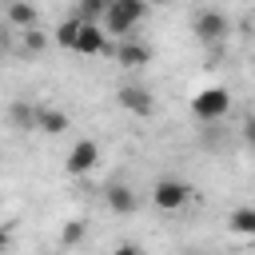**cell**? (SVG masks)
<instances>
[{
	"label": "cell",
	"instance_id": "obj_10",
	"mask_svg": "<svg viewBox=\"0 0 255 255\" xmlns=\"http://www.w3.org/2000/svg\"><path fill=\"white\" fill-rule=\"evenodd\" d=\"M104 199H108V207H112L116 215H131V211L139 207V199H135V191H131L128 183H112V187L104 191Z\"/></svg>",
	"mask_w": 255,
	"mask_h": 255
},
{
	"label": "cell",
	"instance_id": "obj_2",
	"mask_svg": "<svg viewBox=\"0 0 255 255\" xmlns=\"http://www.w3.org/2000/svg\"><path fill=\"white\" fill-rule=\"evenodd\" d=\"M151 203L159 211H183L191 203V183L179 179V175H159L151 183Z\"/></svg>",
	"mask_w": 255,
	"mask_h": 255
},
{
	"label": "cell",
	"instance_id": "obj_18",
	"mask_svg": "<svg viewBox=\"0 0 255 255\" xmlns=\"http://www.w3.org/2000/svg\"><path fill=\"white\" fill-rule=\"evenodd\" d=\"M112 255H143V247H139V243H116Z\"/></svg>",
	"mask_w": 255,
	"mask_h": 255
},
{
	"label": "cell",
	"instance_id": "obj_14",
	"mask_svg": "<svg viewBox=\"0 0 255 255\" xmlns=\"http://www.w3.org/2000/svg\"><path fill=\"white\" fill-rule=\"evenodd\" d=\"M80 28H84V20L80 16H72V20H60V28H56V44L60 48H76V36H80Z\"/></svg>",
	"mask_w": 255,
	"mask_h": 255
},
{
	"label": "cell",
	"instance_id": "obj_8",
	"mask_svg": "<svg viewBox=\"0 0 255 255\" xmlns=\"http://www.w3.org/2000/svg\"><path fill=\"white\" fill-rule=\"evenodd\" d=\"M4 16H8V28H16V32H28V28L40 24V12H36L32 0H8Z\"/></svg>",
	"mask_w": 255,
	"mask_h": 255
},
{
	"label": "cell",
	"instance_id": "obj_1",
	"mask_svg": "<svg viewBox=\"0 0 255 255\" xmlns=\"http://www.w3.org/2000/svg\"><path fill=\"white\" fill-rule=\"evenodd\" d=\"M143 16H147V4L143 0H112L108 4V16H104V28H108V36L128 40L143 24Z\"/></svg>",
	"mask_w": 255,
	"mask_h": 255
},
{
	"label": "cell",
	"instance_id": "obj_9",
	"mask_svg": "<svg viewBox=\"0 0 255 255\" xmlns=\"http://www.w3.org/2000/svg\"><path fill=\"white\" fill-rule=\"evenodd\" d=\"M68 112H60V108H48V104H36V131H44V135H60V131H68Z\"/></svg>",
	"mask_w": 255,
	"mask_h": 255
},
{
	"label": "cell",
	"instance_id": "obj_20",
	"mask_svg": "<svg viewBox=\"0 0 255 255\" xmlns=\"http://www.w3.org/2000/svg\"><path fill=\"white\" fill-rule=\"evenodd\" d=\"M159 4H171V0H159Z\"/></svg>",
	"mask_w": 255,
	"mask_h": 255
},
{
	"label": "cell",
	"instance_id": "obj_11",
	"mask_svg": "<svg viewBox=\"0 0 255 255\" xmlns=\"http://www.w3.org/2000/svg\"><path fill=\"white\" fill-rule=\"evenodd\" d=\"M116 60H120L124 68H139V64H147V60H151V48L128 36V40H120V48H116Z\"/></svg>",
	"mask_w": 255,
	"mask_h": 255
},
{
	"label": "cell",
	"instance_id": "obj_19",
	"mask_svg": "<svg viewBox=\"0 0 255 255\" xmlns=\"http://www.w3.org/2000/svg\"><path fill=\"white\" fill-rule=\"evenodd\" d=\"M243 143H247V147H255V120H247V124H243Z\"/></svg>",
	"mask_w": 255,
	"mask_h": 255
},
{
	"label": "cell",
	"instance_id": "obj_16",
	"mask_svg": "<svg viewBox=\"0 0 255 255\" xmlns=\"http://www.w3.org/2000/svg\"><path fill=\"white\" fill-rule=\"evenodd\" d=\"M84 235H88V223H84V219H68L64 231H60V243H64V247H76Z\"/></svg>",
	"mask_w": 255,
	"mask_h": 255
},
{
	"label": "cell",
	"instance_id": "obj_4",
	"mask_svg": "<svg viewBox=\"0 0 255 255\" xmlns=\"http://www.w3.org/2000/svg\"><path fill=\"white\" fill-rule=\"evenodd\" d=\"M191 32H195V40H199V44L215 48V44H223V40H227L231 24H227V16H223L219 8H199V12L191 16Z\"/></svg>",
	"mask_w": 255,
	"mask_h": 255
},
{
	"label": "cell",
	"instance_id": "obj_15",
	"mask_svg": "<svg viewBox=\"0 0 255 255\" xmlns=\"http://www.w3.org/2000/svg\"><path fill=\"white\" fill-rule=\"evenodd\" d=\"M8 120L16 124V128H36V104H28V100H16L12 104V112H8Z\"/></svg>",
	"mask_w": 255,
	"mask_h": 255
},
{
	"label": "cell",
	"instance_id": "obj_6",
	"mask_svg": "<svg viewBox=\"0 0 255 255\" xmlns=\"http://www.w3.org/2000/svg\"><path fill=\"white\" fill-rule=\"evenodd\" d=\"M116 100H120L124 112H131V116H139V120H147V116L155 112V100H151V92H147L143 84H124V88L116 92Z\"/></svg>",
	"mask_w": 255,
	"mask_h": 255
},
{
	"label": "cell",
	"instance_id": "obj_12",
	"mask_svg": "<svg viewBox=\"0 0 255 255\" xmlns=\"http://www.w3.org/2000/svg\"><path fill=\"white\" fill-rule=\"evenodd\" d=\"M227 231L239 239H255V207H235L227 215Z\"/></svg>",
	"mask_w": 255,
	"mask_h": 255
},
{
	"label": "cell",
	"instance_id": "obj_13",
	"mask_svg": "<svg viewBox=\"0 0 255 255\" xmlns=\"http://www.w3.org/2000/svg\"><path fill=\"white\" fill-rule=\"evenodd\" d=\"M108 4H112V0H80V4H76V16H80L84 24H104Z\"/></svg>",
	"mask_w": 255,
	"mask_h": 255
},
{
	"label": "cell",
	"instance_id": "obj_17",
	"mask_svg": "<svg viewBox=\"0 0 255 255\" xmlns=\"http://www.w3.org/2000/svg\"><path fill=\"white\" fill-rule=\"evenodd\" d=\"M24 44H28V52H44L48 36H44V32H36V28H28V32H24Z\"/></svg>",
	"mask_w": 255,
	"mask_h": 255
},
{
	"label": "cell",
	"instance_id": "obj_3",
	"mask_svg": "<svg viewBox=\"0 0 255 255\" xmlns=\"http://www.w3.org/2000/svg\"><path fill=\"white\" fill-rule=\"evenodd\" d=\"M227 108H231V92L219 88V84H215V88H203V92L191 96V116H195L199 124H215V120H223Z\"/></svg>",
	"mask_w": 255,
	"mask_h": 255
},
{
	"label": "cell",
	"instance_id": "obj_7",
	"mask_svg": "<svg viewBox=\"0 0 255 255\" xmlns=\"http://www.w3.org/2000/svg\"><path fill=\"white\" fill-rule=\"evenodd\" d=\"M72 52H80V56H104L108 52V28L104 24H84Z\"/></svg>",
	"mask_w": 255,
	"mask_h": 255
},
{
	"label": "cell",
	"instance_id": "obj_5",
	"mask_svg": "<svg viewBox=\"0 0 255 255\" xmlns=\"http://www.w3.org/2000/svg\"><path fill=\"white\" fill-rule=\"evenodd\" d=\"M96 163H100V143L96 139H76L72 151H68V159H64V171L80 179V175L96 171Z\"/></svg>",
	"mask_w": 255,
	"mask_h": 255
}]
</instances>
